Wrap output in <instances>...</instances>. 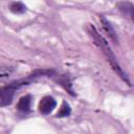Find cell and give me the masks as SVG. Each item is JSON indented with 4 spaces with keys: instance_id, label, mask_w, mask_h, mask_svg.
<instances>
[{
    "instance_id": "cell-1",
    "label": "cell",
    "mask_w": 134,
    "mask_h": 134,
    "mask_svg": "<svg viewBox=\"0 0 134 134\" xmlns=\"http://www.w3.org/2000/svg\"><path fill=\"white\" fill-rule=\"evenodd\" d=\"M88 30H89L90 36L93 38V40H94L95 44H96V45L102 49L103 53L106 55L107 60L109 61V63L111 64L112 68L115 70V72H116V73H117V74H118V75H119V76H120L125 82H127V83L129 84V80H128L127 75L125 74V72L121 70V68H120L119 64L117 63V61H116V59H115V55H114V53L112 52V50H111V48H110V46H109L108 42L103 38V36H102V35H99V34L96 31V29L94 28V26L89 25Z\"/></svg>"
},
{
    "instance_id": "cell-2",
    "label": "cell",
    "mask_w": 134,
    "mask_h": 134,
    "mask_svg": "<svg viewBox=\"0 0 134 134\" xmlns=\"http://www.w3.org/2000/svg\"><path fill=\"white\" fill-rule=\"evenodd\" d=\"M55 106H57V102H55V99L53 97L44 96L41 99L40 104H39V110H40V112L42 114L47 115V114L52 112V110L55 108Z\"/></svg>"
},
{
    "instance_id": "cell-3",
    "label": "cell",
    "mask_w": 134,
    "mask_h": 134,
    "mask_svg": "<svg viewBox=\"0 0 134 134\" xmlns=\"http://www.w3.org/2000/svg\"><path fill=\"white\" fill-rule=\"evenodd\" d=\"M99 22L102 24V27L104 29V31L109 36V38L114 42V43H117L118 42V38H117V35L114 30V28L112 27L111 23L104 17V16H99Z\"/></svg>"
},
{
    "instance_id": "cell-4",
    "label": "cell",
    "mask_w": 134,
    "mask_h": 134,
    "mask_svg": "<svg viewBox=\"0 0 134 134\" xmlns=\"http://www.w3.org/2000/svg\"><path fill=\"white\" fill-rule=\"evenodd\" d=\"M30 104H31V96L30 95H25L23 97L20 98L18 105H17V109L20 112H28L30 109Z\"/></svg>"
},
{
    "instance_id": "cell-5",
    "label": "cell",
    "mask_w": 134,
    "mask_h": 134,
    "mask_svg": "<svg viewBox=\"0 0 134 134\" xmlns=\"http://www.w3.org/2000/svg\"><path fill=\"white\" fill-rule=\"evenodd\" d=\"M14 72V68L10 66H0V82L8 79Z\"/></svg>"
},
{
    "instance_id": "cell-6",
    "label": "cell",
    "mask_w": 134,
    "mask_h": 134,
    "mask_svg": "<svg viewBox=\"0 0 134 134\" xmlns=\"http://www.w3.org/2000/svg\"><path fill=\"white\" fill-rule=\"evenodd\" d=\"M10 10L14 14H23L26 10V6L22 2H13L10 4Z\"/></svg>"
},
{
    "instance_id": "cell-7",
    "label": "cell",
    "mask_w": 134,
    "mask_h": 134,
    "mask_svg": "<svg viewBox=\"0 0 134 134\" xmlns=\"http://www.w3.org/2000/svg\"><path fill=\"white\" fill-rule=\"evenodd\" d=\"M70 112H71L70 106H69L66 102H64V103L62 104V106H61L60 111H59L58 114H57V117H65V116H68V115L70 114Z\"/></svg>"
}]
</instances>
